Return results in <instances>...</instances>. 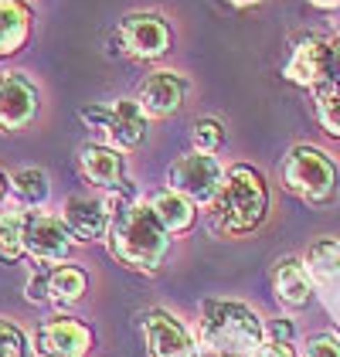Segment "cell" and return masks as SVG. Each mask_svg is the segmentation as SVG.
Here are the masks:
<instances>
[{"mask_svg": "<svg viewBox=\"0 0 340 357\" xmlns=\"http://www.w3.org/2000/svg\"><path fill=\"white\" fill-rule=\"evenodd\" d=\"M265 344V324L249 303L204 300L198 324V357H255Z\"/></svg>", "mask_w": 340, "mask_h": 357, "instance_id": "obj_1", "label": "cell"}, {"mask_svg": "<svg viewBox=\"0 0 340 357\" xmlns=\"http://www.w3.org/2000/svg\"><path fill=\"white\" fill-rule=\"evenodd\" d=\"M106 238H109V252L133 273H157L170 248V235L157 221L150 201H126L123 197Z\"/></svg>", "mask_w": 340, "mask_h": 357, "instance_id": "obj_2", "label": "cell"}, {"mask_svg": "<svg viewBox=\"0 0 340 357\" xmlns=\"http://www.w3.org/2000/svg\"><path fill=\"white\" fill-rule=\"evenodd\" d=\"M269 211V188L265 177L249 164H235L225 170L222 188L208 204V225L218 235H249Z\"/></svg>", "mask_w": 340, "mask_h": 357, "instance_id": "obj_3", "label": "cell"}, {"mask_svg": "<svg viewBox=\"0 0 340 357\" xmlns=\"http://www.w3.org/2000/svg\"><path fill=\"white\" fill-rule=\"evenodd\" d=\"M283 184L310 204H323L337 194V164L316 146H293L283 160Z\"/></svg>", "mask_w": 340, "mask_h": 357, "instance_id": "obj_4", "label": "cell"}, {"mask_svg": "<svg viewBox=\"0 0 340 357\" xmlns=\"http://www.w3.org/2000/svg\"><path fill=\"white\" fill-rule=\"evenodd\" d=\"M283 75L296 85L327 89L334 82V75H340V38H323V34L300 38L286 61Z\"/></svg>", "mask_w": 340, "mask_h": 357, "instance_id": "obj_5", "label": "cell"}, {"mask_svg": "<svg viewBox=\"0 0 340 357\" xmlns=\"http://www.w3.org/2000/svg\"><path fill=\"white\" fill-rule=\"evenodd\" d=\"M79 116L88 130L106 133L109 146H116L119 153L137 150L146 139V112L140 109L137 99H116L113 106H85Z\"/></svg>", "mask_w": 340, "mask_h": 357, "instance_id": "obj_6", "label": "cell"}, {"mask_svg": "<svg viewBox=\"0 0 340 357\" xmlns=\"http://www.w3.org/2000/svg\"><path fill=\"white\" fill-rule=\"evenodd\" d=\"M123 204V191H106L102 197L95 194H72L61 204V221L68 225L75 242H99L109 235L116 208Z\"/></svg>", "mask_w": 340, "mask_h": 357, "instance_id": "obj_7", "label": "cell"}, {"mask_svg": "<svg viewBox=\"0 0 340 357\" xmlns=\"http://www.w3.org/2000/svg\"><path fill=\"white\" fill-rule=\"evenodd\" d=\"M116 41H119L123 55L137 58V61H157L170 52L173 31H170L167 17H160L153 10H137V14H126L119 21Z\"/></svg>", "mask_w": 340, "mask_h": 357, "instance_id": "obj_8", "label": "cell"}, {"mask_svg": "<svg viewBox=\"0 0 340 357\" xmlns=\"http://www.w3.org/2000/svg\"><path fill=\"white\" fill-rule=\"evenodd\" d=\"M222 177H225V170L218 164V157L198 153V150L177 157L167 170L170 191L184 194V197L194 201V204H211L215 194H218V188H222Z\"/></svg>", "mask_w": 340, "mask_h": 357, "instance_id": "obj_9", "label": "cell"}, {"mask_svg": "<svg viewBox=\"0 0 340 357\" xmlns=\"http://www.w3.org/2000/svg\"><path fill=\"white\" fill-rule=\"evenodd\" d=\"M72 231L68 225L55 215H41V211H31L28 215V235H24V252L41 266V269H55L65 266V259L72 255Z\"/></svg>", "mask_w": 340, "mask_h": 357, "instance_id": "obj_10", "label": "cell"}, {"mask_svg": "<svg viewBox=\"0 0 340 357\" xmlns=\"http://www.w3.org/2000/svg\"><path fill=\"white\" fill-rule=\"evenodd\" d=\"M41 106V89L24 72H0V133H21Z\"/></svg>", "mask_w": 340, "mask_h": 357, "instance_id": "obj_11", "label": "cell"}, {"mask_svg": "<svg viewBox=\"0 0 340 357\" xmlns=\"http://www.w3.org/2000/svg\"><path fill=\"white\" fill-rule=\"evenodd\" d=\"M143 340L150 357H198V340L191 330L164 306L143 313Z\"/></svg>", "mask_w": 340, "mask_h": 357, "instance_id": "obj_12", "label": "cell"}, {"mask_svg": "<svg viewBox=\"0 0 340 357\" xmlns=\"http://www.w3.org/2000/svg\"><path fill=\"white\" fill-rule=\"evenodd\" d=\"M38 357H85L92 347V330L75 317H52L31 333Z\"/></svg>", "mask_w": 340, "mask_h": 357, "instance_id": "obj_13", "label": "cell"}, {"mask_svg": "<svg viewBox=\"0 0 340 357\" xmlns=\"http://www.w3.org/2000/svg\"><path fill=\"white\" fill-rule=\"evenodd\" d=\"M187 92H191L187 75H180L173 68H157V72H150L140 82L137 102L146 112V119H167V116H173L184 106Z\"/></svg>", "mask_w": 340, "mask_h": 357, "instance_id": "obj_14", "label": "cell"}, {"mask_svg": "<svg viewBox=\"0 0 340 357\" xmlns=\"http://www.w3.org/2000/svg\"><path fill=\"white\" fill-rule=\"evenodd\" d=\"M79 167L85 181L95 184L99 191H123L126 181V157L109 143H85L79 150Z\"/></svg>", "mask_w": 340, "mask_h": 357, "instance_id": "obj_15", "label": "cell"}, {"mask_svg": "<svg viewBox=\"0 0 340 357\" xmlns=\"http://www.w3.org/2000/svg\"><path fill=\"white\" fill-rule=\"evenodd\" d=\"M272 289L283 306L289 310H303L313 300V279L307 273V266L300 259H279L272 269Z\"/></svg>", "mask_w": 340, "mask_h": 357, "instance_id": "obj_16", "label": "cell"}, {"mask_svg": "<svg viewBox=\"0 0 340 357\" xmlns=\"http://www.w3.org/2000/svg\"><path fill=\"white\" fill-rule=\"evenodd\" d=\"M31 24H34V14L28 3L0 0V61L28 48Z\"/></svg>", "mask_w": 340, "mask_h": 357, "instance_id": "obj_17", "label": "cell"}, {"mask_svg": "<svg viewBox=\"0 0 340 357\" xmlns=\"http://www.w3.org/2000/svg\"><path fill=\"white\" fill-rule=\"evenodd\" d=\"M150 208H153V215L164 225L167 235H184V231H191L194 221H198V204L187 201L184 194L170 191V188L153 194V197H150Z\"/></svg>", "mask_w": 340, "mask_h": 357, "instance_id": "obj_18", "label": "cell"}, {"mask_svg": "<svg viewBox=\"0 0 340 357\" xmlns=\"http://www.w3.org/2000/svg\"><path fill=\"white\" fill-rule=\"evenodd\" d=\"M88 289V275L79 266H55V269H45V303H55V306H72L79 303Z\"/></svg>", "mask_w": 340, "mask_h": 357, "instance_id": "obj_19", "label": "cell"}, {"mask_svg": "<svg viewBox=\"0 0 340 357\" xmlns=\"http://www.w3.org/2000/svg\"><path fill=\"white\" fill-rule=\"evenodd\" d=\"M28 208H0V262L14 266L24 255V235H28Z\"/></svg>", "mask_w": 340, "mask_h": 357, "instance_id": "obj_20", "label": "cell"}, {"mask_svg": "<svg viewBox=\"0 0 340 357\" xmlns=\"http://www.w3.org/2000/svg\"><path fill=\"white\" fill-rule=\"evenodd\" d=\"M48 194H52V181L41 167H21L10 174V197L17 201V208H28V211L45 208Z\"/></svg>", "mask_w": 340, "mask_h": 357, "instance_id": "obj_21", "label": "cell"}, {"mask_svg": "<svg viewBox=\"0 0 340 357\" xmlns=\"http://www.w3.org/2000/svg\"><path fill=\"white\" fill-rule=\"evenodd\" d=\"M310 279L316 282H330L340 275V242L334 238H316L310 248H307V259H303Z\"/></svg>", "mask_w": 340, "mask_h": 357, "instance_id": "obj_22", "label": "cell"}, {"mask_svg": "<svg viewBox=\"0 0 340 357\" xmlns=\"http://www.w3.org/2000/svg\"><path fill=\"white\" fill-rule=\"evenodd\" d=\"M191 143H194L198 153H211V157H215V153L225 146V123L215 119V116H201V119H194V126H191Z\"/></svg>", "mask_w": 340, "mask_h": 357, "instance_id": "obj_23", "label": "cell"}, {"mask_svg": "<svg viewBox=\"0 0 340 357\" xmlns=\"http://www.w3.org/2000/svg\"><path fill=\"white\" fill-rule=\"evenodd\" d=\"M316 116L330 137H340V92L334 85L316 89Z\"/></svg>", "mask_w": 340, "mask_h": 357, "instance_id": "obj_24", "label": "cell"}, {"mask_svg": "<svg viewBox=\"0 0 340 357\" xmlns=\"http://www.w3.org/2000/svg\"><path fill=\"white\" fill-rule=\"evenodd\" d=\"M0 357H28V333L7 317H0Z\"/></svg>", "mask_w": 340, "mask_h": 357, "instance_id": "obj_25", "label": "cell"}, {"mask_svg": "<svg viewBox=\"0 0 340 357\" xmlns=\"http://www.w3.org/2000/svg\"><path fill=\"white\" fill-rule=\"evenodd\" d=\"M303 357H340V344L334 337H327V333H316V337L307 340Z\"/></svg>", "mask_w": 340, "mask_h": 357, "instance_id": "obj_26", "label": "cell"}, {"mask_svg": "<svg viewBox=\"0 0 340 357\" xmlns=\"http://www.w3.org/2000/svg\"><path fill=\"white\" fill-rule=\"evenodd\" d=\"M255 357H296V351H293L289 340H269L265 337V344L255 351Z\"/></svg>", "mask_w": 340, "mask_h": 357, "instance_id": "obj_27", "label": "cell"}, {"mask_svg": "<svg viewBox=\"0 0 340 357\" xmlns=\"http://www.w3.org/2000/svg\"><path fill=\"white\" fill-rule=\"evenodd\" d=\"M265 337H269V340H289V344H293V337H296V327H293L289 320H269V327H265Z\"/></svg>", "mask_w": 340, "mask_h": 357, "instance_id": "obj_28", "label": "cell"}, {"mask_svg": "<svg viewBox=\"0 0 340 357\" xmlns=\"http://www.w3.org/2000/svg\"><path fill=\"white\" fill-rule=\"evenodd\" d=\"M7 194H10V174H3V170H0V201H3Z\"/></svg>", "mask_w": 340, "mask_h": 357, "instance_id": "obj_29", "label": "cell"}, {"mask_svg": "<svg viewBox=\"0 0 340 357\" xmlns=\"http://www.w3.org/2000/svg\"><path fill=\"white\" fill-rule=\"evenodd\" d=\"M313 7H323V10H334V7H340V0H310Z\"/></svg>", "mask_w": 340, "mask_h": 357, "instance_id": "obj_30", "label": "cell"}, {"mask_svg": "<svg viewBox=\"0 0 340 357\" xmlns=\"http://www.w3.org/2000/svg\"><path fill=\"white\" fill-rule=\"evenodd\" d=\"M231 7H255V3H262V0H225Z\"/></svg>", "mask_w": 340, "mask_h": 357, "instance_id": "obj_31", "label": "cell"}, {"mask_svg": "<svg viewBox=\"0 0 340 357\" xmlns=\"http://www.w3.org/2000/svg\"><path fill=\"white\" fill-rule=\"evenodd\" d=\"M14 3H28V0H14Z\"/></svg>", "mask_w": 340, "mask_h": 357, "instance_id": "obj_32", "label": "cell"}, {"mask_svg": "<svg viewBox=\"0 0 340 357\" xmlns=\"http://www.w3.org/2000/svg\"><path fill=\"white\" fill-rule=\"evenodd\" d=\"M337 79H340V75H337Z\"/></svg>", "mask_w": 340, "mask_h": 357, "instance_id": "obj_33", "label": "cell"}]
</instances>
